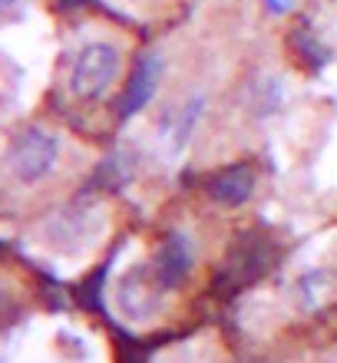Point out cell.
I'll use <instances>...</instances> for the list:
<instances>
[{"label":"cell","instance_id":"obj_1","mask_svg":"<svg viewBox=\"0 0 337 363\" xmlns=\"http://www.w3.org/2000/svg\"><path fill=\"white\" fill-rule=\"evenodd\" d=\"M73 169V143L57 125L23 123L0 133V201L7 208L47 201L67 185Z\"/></svg>","mask_w":337,"mask_h":363},{"label":"cell","instance_id":"obj_2","mask_svg":"<svg viewBox=\"0 0 337 363\" xmlns=\"http://www.w3.org/2000/svg\"><path fill=\"white\" fill-rule=\"evenodd\" d=\"M123 69V40L113 33H79L63 53L60 89L73 106H96L119 86Z\"/></svg>","mask_w":337,"mask_h":363},{"label":"cell","instance_id":"obj_3","mask_svg":"<svg viewBox=\"0 0 337 363\" xmlns=\"http://www.w3.org/2000/svg\"><path fill=\"white\" fill-rule=\"evenodd\" d=\"M103 238H106V208L99 201H77L37 221V228L27 235V251L47 264L73 268L83 264Z\"/></svg>","mask_w":337,"mask_h":363},{"label":"cell","instance_id":"obj_4","mask_svg":"<svg viewBox=\"0 0 337 363\" xmlns=\"http://www.w3.org/2000/svg\"><path fill=\"white\" fill-rule=\"evenodd\" d=\"M37 77V43L27 27H4L0 30V119L17 113L20 103H27L33 93Z\"/></svg>","mask_w":337,"mask_h":363},{"label":"cell","instance_id":"obj_5","mask_svg":"<svg viewBox=\"0 0 337 363\" xmlns=\"http://www.w3.org/2000/svg\"><path fill=\"white\" fill-rule=\"evenodd\" d=\"M165 287L159 284V277L153 274V268L143 271L133 268L129 274L119 277V287H116V307L119 314L129 317V320H149L153 314H159V301H162Z\"/></svg>","mask_w":337,"mask_h":363},{"label":"cell","instance_id":"obj_6","mask_svg":"<svg viewBox=\"0 0 337 363\" xmlns=\"http://www.w3.org/2000/svg\"><path fill=\"white\" fill-rule=\"evenodd\" d=\"M294 301L304 314H318L331 307L337 301V274L328 268H308L294 281Z\"/></svg>","mask_w":337,"mask_h":363},{"label":"cell","instance_id":"obj_7","mask_svg":"<svg viewBox=\"0 0 337 363\" xmlns=\"http://www.w3.org/2000/svg\"><path fill=\"white\" fill-rule=\"evenodd\" d=\"M271 241L261 238V235H248V238H241L235 248H231V261H228V271L231 274H238L241 281H248L255 277L258 271H265L271 264Z\"/></svg>","mask_w":337,"mask_h":363},{"label":"cell","instance_id":"obj_8","mask_svg":"<svg viewBox=\"0 0 337 363\" xmlns=\"http://www.w3.org/2000/svg\"><path fill=\"white\" fill-rule=\"evenodd\" d=\"M251 189H255V172H251L248 165L225 169V172H219L212 179V185H209V191H212L219 201H225V205H238V201H245L251 195Z\"/></svg>","mask_w":337,"mask_h":363},{"label":"cell","instance_id":"obj_9","mask_svg":"<svg viewBox=\"0 0 337 363\" xmlns=\"http://www.w3.org/2000/svg\"><path fill=\"white\" fill-rule=\"evenodd\" d=\"M33 7H37V0H0V30L20 23Z\"/></svg>","mask_w":337,"mask_h":363},{"label":"cell","instance_id":"obj_10","mask_svg":"<svg viewBox=\"0 0 337 363\" xmlns=\"http://www.w3.org/2000/svg\"><path fill=\"white\" fill-rule=\"evenodd\" d=\"M275 7H288V4H294V0H271Z\"/></svg>","mask_w":337,"mask_h":363},{"label":"cell","instance_id":"obj_11","mask_svg":"<svg viewBox=\"0 0 337 363\" xmlns=\"http://www.w3.org/2000/svg\"><path fill=\"white\" fill-rule=\"evenodd\" d=\"M119 4H139V0H119Z\"/></svg>","mask_w":337,"mask_h":363}]
</instances>
